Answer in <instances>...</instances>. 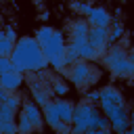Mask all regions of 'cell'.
I'll list each match as a JSON object with an SVG mask.
<instances>
[{
    "mask_svg": "<svg viewBox=\"0 0 134 134\" xmlns=\"http://www.w3.org/2000/svg\"><path fill=\"white\" fill-rule=\"evenodd\" d=\"M4 98H6V90H2V88H0V103H2Z\"/></svg>",
    "mask_w": 134,
    "mask_h": 134,
    "instance_id": "4316f807",
    "label": "cell"
},
{
    "mask_svg": "<svg viewBox=\"0 0 134 134\" xmlns=\"http://www.w3.org/2000/svg\"><path fill=\"white\" fill-rule=\"evenodd\" d=\"M121 2H124V0H121Z\"/></svg>",
    "mask_w": 134,
    "mask_h": 134,
    "instance_id": "f546056e",
    "label": "cell"
},
{
    "mask_svg": "<svg viewBox=\"0 0 134 134\" xmlns=\"http://www.w3.org/2000/svg\"><path fill=\"white\" fill-rule=\"evenodd\" d=\"M98 105H100V111L105 113L111 107L126 105V98H124V94H121L119 88H115L113 84H107V86H103L98 90Z\"/></svg>",
    "mask_w": 134,
    "mask_h": 134,
    "instance_id": "5b68a950",
    "label": "cell"
},
{
    "mask_svg": "<svg viewBox=\"0 0 134 134\" xmlns=\"http://www.w3.org/2000/svg\"><path fill=\"white\" fill-rule=\"evenodd\" d=\"M54 34V27H50V25H42V27H38V31H36V40H38V44H42V42H46L50 36Z\"/></svg>",
    "mask_w": 134,
    "mask_h": 134,
    "instance_id": "ac0fdd59",
    "label": "cell"
},
{
    "mask_svg": "<svg viewBox=\"0 0 134 134\" xmlns=\"http://www.w3.org/2000/svg\"><path fill=\"white\" fill-rule=\"evenodd\" d=\"M69 44L77 50V57H80L82 61H94V59L100 57V52H98L96 48H92V46L86 42V38H71Z\"/></svg>",
    "mask_w": 134,
    "mask_h": 134,
    "instance_id": "8fae6325",
    "label": "cell"
},
{
    "mask_svg": "<svg viewBox=\"0 0 134 134\" xmlns=\"http://www.w3.org/2000/svg\"><path fill=\"white\" fill-rule=\"evenodd\" d=\"M0 105H2V103H0Z\"/></svg>",
    "mask_w": 134,
    "mask_h": 134,
    "instance_id": "4dcf8cb0",
    "label": "cell"
},
{
    "mask_svg": "<svg viewBox=\"0 0 134 134\" xmlns=\"http://www.w3.org/2000/svg\"><path fill=\"white\" fill-rule=\"evenodd\" d=\"M103 65L115 77L130 80L132 73H134V61H132V57L128 54V50L121 44H111V48L103 52Z\"/></svg>",
    "mask_w": 134,
    "mask_h": 134,
    "instance_id": "7a4b0ae2",
    "label": "cell"
},
{
    "mask_svg": "<svg viewBox=\"0 0 134 134\" xmlns=\"http://www.w3.org/2000/svg\"><path fill=\"white\" fill-rule=\"evenodd\" d=\"M65 73L69 75V82L77 90H88L92 84H96V80L100 75L96 67H92L88 61H82V59H77L75 63H71L69 71H65Z\"/></svg>",
    "mask_w": 134,
    "mask_h": 134,
    "instance_id": "277c9868",
    "label": "cell"
},
{
    "mask_svg": "<svg viewBox=\"0 0 134 134\" xmlns=\"http://www.w3.org/2000/svg\"><path fill=\"white\" fill-rule=\"evenodd\" d=\"M15 124H17V134H34V128H31L29 119H27L23 113H19V115L15 117Z\"/></svg>",
    "mask_w": 134,
    "mask_h": 134,
    "instance_id": "9a60e30c",
    "label": "cell"
},
{
    "mask_svg": "<svg viewBox=\"0 0 134 134\" xmlns=\"http://www.w3.org/2000/svg\"><path fill=\"white\" fill-rule=\"evenodd\" d=\"M31 100H34L38 107L46 105V103L50 100V90H48V88H44V90H34V92H31Z\"/></svg>",
    "mask_w": 134,
    "mask_h": 134,
    "instance_id": "2e32d148",
    "label": "cell"
},
{
    "mask_svg": "<svg viewBox=\"0 0 134 134\" xmlns=\"http://www.w3.org/2000/svg\"><path fill=\"white\" fill-rule=\"evenodd\" d=\"M52 107H54V113H57V117L61 119V121H65V124H71V117H73V103L71 100H67V98H54L52 100Z\"/></svg>",
    "mask_w": 134,
    "mask_h": 134,
    "instance_id": "7c38bea8",
    "label": "cell"
},
{
    "mask_svg": "<svg viewBox=\"0 0 134 134\" xmlns=\"http://www.w3.org/2000/svg\"><path fill=\"white\" fill-rule=\"evenodd\" d=\"M80 57H77V50L71 46V44H67L65 46V57H63V61H65V67H69L71 63H75Z\"/></svg>",
    "mask_w": 134,
    "mask_h": 134,
    "instance_id": "d6986e66",
    "label": "cell"
},
{
    "mask_svg": "<svg viewBox=\"0 0 134 134\" xmlns=\"http://www.w3.org/2000/svg\"><path fill=\"white\" fill-rule=\"evenodd\" d=\"M86 42L103 54L109 48V27H90L86 34Z\"/></svg>",
    "mask_w": 134,
    "mask_h": 134,
    "instance_id": "8992f818",
    "label": "cell"
},
{
    "mask_svg": "<svg viewBox=\"0 0 134 134\" xmlns=\"http://www.w3.org/2000/svg\"><path fill=\"white\" fill-rule=\"evenodd\" d=\"M17 117V111H13L10 107H6L4 103L0 105V121H15Z\"/></svg>",
    "mask_w": 134,
    "mask_h": 134,
    "instance_id": "ffe728a7",
    "label": "cell"
},
{
    "mask_svg": "<svg viewBox=\"0 0 134 134\" xmlns=\"http://www.w3.org/2000/svg\"><path fill=\"white\" fill-rule=\"evenodd\" d=\"M8 57L13 61L15 71H19V73H42L48 67V63L42 54V48H40V44L34 36L17 38L13 52Z\"/></svg>",
    "mask_w": 134,
    "mask_h": 134,
    "instance_id": "6da1fadb",
    "label": "cell"
},
{
    "mask_svg": "<svg viewBox=\"0 0 134 134\" xmlns=\"http://www.w3.org/2000/svg\"><path fill=\"white\" fill-rule=\"evenodd\" d=\"M6 71H15L13 61L10 57H0V73H6Z\"/></svg>",
    "mask_w": 134,
    "mask_h": 134,
    "instance_id": "603a6c76",
    "label": "cell"
},
{
    "mask_svg": "<svg viewBox=\"0 0 134 134\" xmlns=\"http://www.w3.org/2000/svg\"><path fill=\"white\" fill-rule=\"evenodd\" d=\"M96 109H98V107L92 105V103H88V100H82V103L73 105V117H71V124H75V126H84V128L88 130V121H90V117H92V113H94Z\"/></svg>",
    "mask_w": 134,
    "mask_h": 134,
    "instance_id": "52a82bcc",
    "label": "cell"
},
{
    "mask_svg": "<svg viewBox=\"0 0 134 134\" xmlns=\"http://www.w3.org/2000/svg\"><path fill=\"white\" fill-rule=\"evenodd\" d=\"M84 100H88V103H92V105H98V90L86 92V94H84Z\"/></svg>",
    "mask_w": 134,
    "mask_h": 134,
    "instance_id": "d4e9b609",
    "label": "cell"
},
{
    "mask_svg": "<svg viewBox=\"0 0 134 134\" xmlns=\"http://www.w3.org/2000/svg\"><path fill=\"white\" fill-rule=\"evenodd\" d=\"M48 90H50V96L61 98V96H65V94L69 92V86H67V82H63V80H52L50 86H48Z\"/></svg>",
    "mask_w": 134,
    "mask_h": 134,
    "instance_id": "5bb4252c",
    "label": "cell"
},
{
    "mask_svg": "<svg viewBox=\"0 0 134 134\" xmlns=\"http://www.w3.org/2000/svg\"><path fill=\"white\" fill-rule=\"evenodd\" d=\"M19 109H21V113L29 119V124H31V128H34V130H42V126H44L42 107H38L34 100H23Z\"/></svg>",
    "mask_w": 134,
    "mask_h": 134,
    "instance_id": "ba28073f",
    "label": "cell"
},
{
    "mask_svg": "<svg viewBox=\"0 0 134 134\" xmlns=\"http://www.w3.org/2000/svg\"><path fill=\"white\" fill-rule=\"evenodd\" d=\"M36 2H42V0H36Z\"/></svg>",
    "mask_w": 134,
    "mask_h": 134,
    "instance_id": "f1b7e54d",
    "label": "cell"
},
{
    "mask_svg": "<svg viewBox=\"0 0 134 134\" xmlns=\"http://www.w3.org/2000/svg\"><path fill=\"white\" fill-rule=\"evenodd\" d=\"M0 132L2 134H17V124L15 121H0Z\"/></svg>",
    "mask_w": 134,
    "mask_h": 134,
    "instance_id": "7402d4cb",
    "label": "cell"
},
{
    "mask_svg": "<svg viewBox=\"0 0 134 134\" xmlns=\"http://www.w3.org/2000/svg\"><path fill=\"white\" fill-rule=\"evenodd\" d=\"M65 46H67V44H65V34H63L61 29H54V34H52L46 42L40 44L42 54H44L48 67L54 69V71H59V73H65V71H67L65 61H63V57H65Z\"/></svg>",
    "mask_w": 134,
    "mask_h": 134,
    "instance_id": "3957f363",
    "label": "cell"
},
{
    "mask_svg": "<svg viewBox=\"0 0 134 134\" xmlns=\"http://www.w3.org/2000/svg\"><path fill=\"white\" fill-rule=\"evenodd\" d=\"M6 107H10L13 111H19V107H21V103H23V98L19 96V92H6V98L2 100Z\"/></svg>",
    "mask_w": 134,
    "mask_h": 134,
    "instance_id": "e0dca14e",
    "label": "cell"
},
{
    "mask_svg": "<svg viewBox=\"0 0 134 134\" xmlns=\"http://www.w3.org/2000/svg\"><path fill=\"white\" fill-rule=\"evenodd\" d=\"M84 134H111V130H98V128H88Z\"/></svg>",
    "mask_w": 134,
    "mask_h": 134,
    "instance_id": "484cf974",
    "label": "cell"
},
{
    "mask_svg": "<svg viewBox=\"0 0 134 134\" xmlns=\"http://www.w3.org/2000/svg\"><path fill=\"white\" fill-rule=\"evenodd\" d=\"M88 29H90V25L86 23V19H75L69 23V36L71 38H86Z\"/></svg>",
    "mask_w": 134,
    "mask_h": 134,
    "instance_id": "4fadbf2b",
    "label": "cell"
},
{
    "mask_svg": "<svg viewBox=\"0 0 134 134\" xmlns=\"http://www.w3.org/2000/svg\"><path fill=\"white\" fill-rule=\"evenodd\" d=\"M124 134H134V130H132V128H130V130H126V132H124Z\"/></svg>",
    "mask_w": 134,
    "mask_h": 134,
    "instance_id": "83f0119b",
    "label": "cell"
},
{
    "mask_svg": "<svg viewBox=\"0 0 134 134\" xmlns=\"http://www.w3.org/2000/svg\"><path fill=\"white\" fill-rule=\"evenodd\" d=\"M71 6H73L75 10H80L82 15H88V13H90V8H92V6L88 4V2H73Z\"/></svg>",
    "mask_w": 134,
    "mask_h": 134,
    "instance_id": "cb8c5ba5",
    "label": "cell"
},
{
    "mask_svg": "<svg viewBox=\"0 0 134 134\" xmlns=\"http://www.w3.org/2000/svg\"><path fill=\"white\" fill-rule=\"evenodd\" d=\"M86 23L90 27H109L111 25V15L103 6H92L90 13L86 15Z\"/></svg>",
    "mask_w": 134,
    "mask_h": 134,
    "instance_id": "9c48e42d",
    "label": "cell"
},
{
    "mask_svg": "<svg viewBox=\"0 0 134 134\" xmlns=\"http://www.w3.org/2000/svg\"><path fill=\"white\" fill-rule=\"evenodd\" d=\"M25 84V77L23 73L19 71H6V73H0V88L6 90V92H19V88Z\"/></svg>",
    "mask_w": 134,
    "mask_h": 134,
    "instance_id": "30bf717a",
    "label": "cell"
},
{
    "mask_svg": "<svg viewBox=\"0 0 134 134\" xmlns=\"http://www.w3.org/2000/svg\"><path fill=\"white\" fill-rule=\"evenodd\" d=\"M13 46H15V42H10L6 38H0V57H8L13 52Z\"/></svg>",
    "mask_w": 134,
    "mask_h": 134,
    "instance_id": "44dd1931",
    "label": "cell"
}]
</instances>
